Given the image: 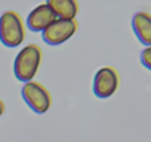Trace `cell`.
Returning a JSON list of instances; mask_svg holds the SVG:
<instances>
[{"label": "cell", "instance_id": "obj_7", "mask_svg": "<svg viewBox=\"0 0 151 142\" xmlns=\"http://www.w3.org/2000/svg\"><path fill=\"white\" fill-rule=\"evenodd\" d=\"M132 27L136 34V39L145 46L151 44V15L148 12H138L132 19Z\"/></svg>", "mask_w": 151, "mask_h": 142}, {"label": "cell", "instance_id": "obj_3", "mask_svg": "<svg viewBox=\"0 0 151 142\" xmlns=\"http://www.w3.org/2000/svg\"><path fill=\"white\" fill-rule=\"evenodd\" d=\"M21 95H22L25 104L30 107V110H33L36 114H45L49 111L52 99H50L47 89L43 85H40L34 80L24 83Z\"/></svg>", "mask_w": 151, "mask_h": 142}, {"label": "cell", "instance_id": "obj_9", "mask_svg": "<svg viewBox=\"0 0 151 142\" xmlns=\"http://www.w3.org/2000/svg\"><path fill=\"white\" fill-rule=\"evenodd\" d=\"M141 62L147 70H151V47H145L141 52Z\"/></svg>", "mask_w": 151, "mask_h": 142}, {"label": "cell", "instance_id": "obj_4", "mask_svg": "<svg viewBox=\"0 0 151 142\" xmlns=\"http://www.w3.org/2000/svg\"><path fill=\"white\" fill-rule=\"evenodd\" d=\"M76 31H77L76 19H55L42 31V39L50 46H58L70 40Z\"/></svg>", "mask_w": 151, "mask_h": 142}, {"label": "cell", "instance_id": "obj_6", "mask_svg": "<svg viewBox=\"0 0 151 142\" xmlns=\"http://www.w3.org/2000/svg\"><path fill=\"white\" fill-rule=\"evenodd\" d=\"M55 19L56 18H55L52 9L47 6V3H43L30 12V15L27 18V27L34 33H42Z\"/></svg>", "mask_w": 151, "mask_h": 142}, {"label": "cell", "instance_id": "obj_1", "mask_svg": "<svg viewBox=\"0 0 151 142\" xmlns=\"http://www.w3.org/2000/svg\"><path fill=\"white\" fill-rule=\"evenodd\" d=\"M42 61V50L37 44H27L14 61V74L21 83H28L37 74Z\"/></svg>", "mask_w": 151, "mask_h": 142}, {"label": "cell", "instance_id": "obj_5", "mask_svg": "<svg viewBox=\"0 0 151 142\" xmlns=\"http://www.w3.org/2000/svg\"><path fill=\"white\" fill-rule=\"evenodd\" d=\"M119 89V74L111 67H102L93 77V93L99 99H107Z\"/></svg>", "mask_w": 151, "mask_h": 142}, {"label": "cell", "instance_id": "obj_2", "mask_svg": "<svg viewBox=\"0 0 151 142\" xmlns=\"http://www.w3.org/2000/svg\"><path fill=\"white\" fill-rule=\"evenodd\" d=\"M24 37L25 31L21 16L14 11L3 12L0 16V42L6 47H18Z\"/></svg>", "mask_w": 151, "mask_h": 142}, {"label": "cell", "instance_id": "obj_8", "mask_svg": "<svg viewBox=\"0 0 151 142\" xmlns=\"http://www.w3.org/2000/svg\"><path fill=\"white\" fill-rule=\"evenodd\" d=\"M47 6L52 9L56 19H74L79 12L76 0H49Z\"/></svg>", "mask_w": 151, "mask_h": 142}, {"label": "cell", "instance_id": "obj_10", "mask_svg": "<svg viewBox=\"0 0 151 142\" xmlns=\"http://www.w3.org/2000/svg\"><path fill=\"white\" fill-rule=\"evenodd\" d=\"M5 113V104L2 102V101H0V115H2Z\"/></svg>", "mask_w": 151, "mask_h": 142}]
</instances>
